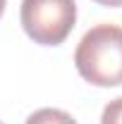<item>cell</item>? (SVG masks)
<instances>
[{"label": "cell", "mask_w": 122, "mask_h": 124, "mask_svg": "<svg viewBox=\"0 0 122 124\" xmlns=\"http://www.w3.org/2000/svg\"><path fill=\"white\" fill-rule=\"evenodd\" d=\"M74 67L91 86L110 88L122 84V26L98 24L81 36L74 50Z\"/></svg>", "instance_id": "1"}, {"label": "cell", "mask_w": 122, "mask_h": 124, "mask_svg": "<svg viewBox=\"0 0 122 124\" xmlns=\"http://www.w3.org/2000/svg\"><path fill=\"white\" fill-rule=\"evenodd\" d=\"M22 29L38 46H60L77 24L74 0H22Z\"/></svg>", "instance_id": "2"}, {"label": "cell", "mask_w": 122, "mask_h": 124, "mask_svg": "<svg viewBox=\"0 0 122 124\" xmlns=\"http://www.w3.org/2000/svg\"><path fill=\"white\" fill-rule=\"evenodd\" d=\"M26 124H77V119L65 112V110H58V108H41L36 112H31Z\"/></svg>", "instance_id": "3"}, {"label": "cell", "mask_w": 122, "mask_h": 124, "mask_svg": "<svg viewBox=\"0 0 122 124\" xmlns=\"http://www.w3.org/2000/svg\"><path fill=\"white\" fill-rule=\"evenodd\" d=\"M101 124H122V95L115 98V100H110L103 108Z\"/></svg>", "instance_id": "4"}, {"label": "cell", "mask_w": 122, "mask_h": 124, "mask_svg": "<svg viewBox=\"0 0 122 124\" xmlns=\"http://www.w3.org/2000/svg\"><path fill=\"white\" fill-rule=\"evenodd\" d=\"M93 2L103 7H122V0H93Z\"/></svg>", "instance_id": "5"}, {"label": "cell", "mask_w": 122, "mask_h": 124, "mask_svg": "<svg viewBox=\"0 0 122 124\" xmlns=\"http://www.w3.org/2000/svg\"><path fill=\"white\" fill-rule=\"evenodd\" d=\"M5 5H7V0H0V17H2V12H5Z\"/></svg>", "instance_id": "6"}, {"label": "cell", "mask_w": 122, "mask_h": 124, "mask_svg": "<svg viewBox=\"0 0 122 124\" xmlns=\"http://www.w3.org/2000/svg\"><path fill=\"white\" fill-rule=\"evenodd\" d=\"M0 124H2V122H0Z\"/></svg>", "instance_id": "7"}]
</instances>
